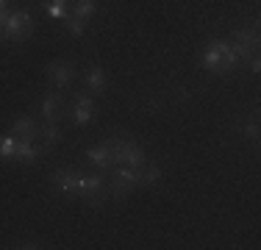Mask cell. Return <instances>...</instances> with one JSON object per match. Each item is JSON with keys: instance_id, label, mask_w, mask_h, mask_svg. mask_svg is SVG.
Segmentation results:
<instances>
[{"instance_id": "obj_17", "label": "cell", "mask_w": 261, "mask_h": 250, "mask_svg": "<svg viewBox=\"0 0 261 250\" xmlns=\"http://www.w3.org/2000/svg\"><path fill=\"white\" fill-rule=\"evenodd\" d=\"M72 9H70V14H75L78 20H84V22H89L92 17L97 14V0H72Z\"/></svg>"}, {"instance_id": "obj_24", "label": "cell", "mask_w": 261, "mask_h": 250, "mask_svg": "<svg viewBox=\"0 0 261 250\" xmlns=\"http://www.w3.org/2000/svg\"><path fill=\"white\" fill-rule=\"evenodd\" d=\"M3 11H9V0H0V14H3Z\"/></svg>"}, {"instance_id": "obj_23", "label": "cell", "mask_w": 261, "mask_h": 250, "mask_svg": "<svg viewBox=\"0 0 261 250\" xmlns=\"http://www.w3.org/2000/svg\"><path fill=\"white\" fill-rule=\"evenodd\" d=\"M6 247H42V242H14V245H6Z\"/></svg>"}, {"instance_id": "obj_6", "label": "cell", "mask_w": 261, "mask_h": 250, "mask_svg": "<svg viewBox=\"0 0 261 250\" xmlns=\"http://www.w3.org/2000/svg\"><path fill=\"white\" fill-rule=\"evenodd\" d=\"M136 186H139V181H136V170H134V167L117 164V167H111V170H109V192H111V197L122 200V197H128Z\"/></svg>"}, {"instance_id": "obj_12", "label": "cell", "mask_w": 261, "mask_h": 250, "mask_svg": "<svg viewBox=\"0 0 261 250\" xmlns=\"http://www.w3.org/2000/svg\"><path fill=\"white\" fill-rule=\"evenodd\" d=\"M86 159H89V164H95L97 170L106 172V175H109V170L114 167V156H111L109 142H100V145L89 147V150H86Z\"/></svg>"}, {"instance_id": "obj_10", "label": "cell", "mask_w": 261, "mask_h": 250, "mask_svg": "<svg viewBox=\"0 0 261 250\" xmlns=\"http://www.w3.org/2000/svg\"><path fill=\"white\" fill-rule=\"evenodd\" d=\"M45 153H47V150L42 147V142H36V139H17L14 161H17V164H22V167H31V164H36Z\"/></svg>"}, {"instance_id": "obj_13", "label": "cell", "mask_w": 261, "mask_h": 250, "mask_svg": "<svg viewBox=\"0 0 261 250\" xmlns=\"http://www.w3.org/2000/svg\"><path fill=\"white\" fill-rule=\"evenodd\" d=\"M9 134L17 136V139H39V122H36L34 117H17V120L11 122Z\"/></svg>"}, {"instance_id": "obj_1", "label": "cell", "mask_w": 261, "mask_h": 250, "mask_svg": "<svg viewBox=\"0 0 261 250\" xmlns=\"http://www.w3.org/2000/svg\"><path fill=\"white\" fill-rule=\"evenodd\" d=\"M200 67L206 72H214V75H228L242 64H239V59H236V53H233L228 39H208V45L200 53Z\"/></svg>"}, {"instance_id": "obj_8", "label": "cell", "mask_w": 261, "mask_h": 250, "mask_svg": "<svg viewBox=\"0 0 261 250\" xmlns=\"http://www.w3.org/2000/svg\"><path fill=\"white\" fill-rule=\"evenodd\" d=\"M67 114H70V120L78 125V128H84V125L95 122L97 117V106H95V95H75V100H72V106L67 109Z\"/></svg>"}, {"instance_id": "obj_20", "label": "cell", "mask_w": 261, "mask_h": 250, "mask_svg": "<svg viewBox=\"0 0 261 250\" xmlns=\"http://www.w3.org/2000/svg\"><path fill=\"white\" fill-rule=\"evenodd\" d=\"M14 150H17V136H11V134L0 136V161H3V164L14 161Z\"/></svg>"}, {"instance_id": "obj_22", "label": "cell", "mask_w": 261, "mask_h": 250, "mask_svg": "<svg viewBox=\"0 0 261 250\" xmlns=\"http://www.w3.org/2000/svg\"><path fill=\"white\" fill-rule=\"evenodd\" d=\"M245 64H247V70H250L253 75H258V72H261V59H258V53H253L250 59L245 61Z\"/></svg>"}, {"instance_id": "obj_21", "label": "cell", "mask_w": 261, "mask_h": 250, "mask_svg": "<svg viewBox=\"0 0 261 250\" xmlns=\"http://www.w3.org/2000/svg\"><path fill=\"white\" fill-rule=\"evenodd\" d=\"M61 22H64V28H67V34H70V36H75V39H81V36H84L86 22H84V20H78L75 14H70V11H67V17H64Z\"/></svg>"}, {"instance_id": "obj_18", "label": "cell", "mask_w": 261, "mask_h": 250, "mask_svg": "<svg viewBox=\"0 0 261 250\" xmlns=\"http://www.w3.org/2000/svg\"><path fill=\"white\" fill-rule=\"evenodd\" d=\"M42 9L53 17V20H64L70 11V0H42Z\"/></svg>"}, {"instance_id": "obj_2", "label": "cell", "mask_w": 261, "mask_h": 250, "mask_svg": "<svg viewBox=\"0 0 261 250\" xmlns=\"http://www.w3.org/2000/svg\"><path fill=\"white\" fill-rule=\"evenodd\" d=\"M78 200H84L86 206L92 209H100L106 200H111V192H109V178L106 172H86V170H78Z\"/></svg>"}, {"instance_id": "obj_11", "label": "cell", "mask_w": 261, "mask_h": 250, "mask_svg": "<svg viewBox=\"0 0 261 250\" xmlns=\"http://www.w3.org/2000/svg\"><path fill=\"white\" fill-rule=\"evenodd\" d=\"M64 97H61V92H53V95H45L39 100V114L45 122H61V117H64Z\"/></svg>"}, {"instance_id": "obj_7", "label": "cell", "mask_w": 261, "mask_h": 250, "mask_svg": "<svg viewBox=\"0 0 261 250\" xmlns=\"http://www.w3.org/2000/svg\"><path fill=\"white\" fill-rule=\"evenodd\" d=\"M47 78L53 81L56 92H67L72 86V81H75V64H72L70 59H56L50 64L45 67Z\"/></svg>"}, {"instance_id": "obj_19", "label": "cell", "mask_w": 261, "mask_h": 250, "mask_svg": "<svg viewBox=\"0 0 261 250\" xmlns=\"http://www.w3.org/2000/svg\"><path fill=\"white\" fill-rule=\"evenodd\" d=\"M236 134H239V139H245V142H256L258 139V120L256 117L242 120L239 125H236Z\"/></svg>"}, {"instance_id": "obj_9", "label": "cell", "mask_w": 261, "mask_h": 250, "mask_svg": "<svg viewBox=\"0 0 261 250\" xmlns=\"http://www.w3.org/2000/svg\"><path fill=\"white\" fill-rule=\"evenodd\" d=\"M50 184L59 195L75 197L78 195V167H56L50 172Z\"/></svg>"}, {"instance_id": "obj_3", "label": "cell", "mask_w": 261, "mask_h": 250, "mask_svg": "<svg viewBox=\"0 0 261 250\" xmlns=\"http://www.w3.org/2000/svg\"><path fill=\"white\" fill-rule=\"evenodd\" d=\"M106 142H109L111 156H114V167L122 164V167H134V170H139V167L147 161L145 147H142L139 142L128 139V136H111V139H106Z\"/></svg>"}, {"instance_id": "obj_4", "label": "cell", "mask_w": 261, "mask_h": 250, "mask_svg": "<svg viewBox=\"0 0 261 250\" xmlns=\"http://www.w3.org/2000/svg\"><path fill=\"white\" fill-rule=\"evenodd\" d=\"M34 34V20L28 9H9L3 25H0V42H25Z\"/></svg>"}, {"instance_id": "obj_5", "label": "cell", "mask_w": 261, "mask_h": 250, "mask_svg": "<svg viewBox=\"0 0 261 250\" xmlns=\"http://www.w3.org/2000/svg\"><path fill=\"white\" fill-rule=\"evenodd\" d=\"M231 47H233L236 59H239V64H245L253 53H258V25H242V28H233Z\"/></svg>"}, {"instance_id": "obj_16", "label": "cell", "mask_w": 261, "mask_h": 250, "mask_svg": "<svg viewBox=\"0 0 261 250\" xmlns=\"http://www.w3.org/2000/svg\"><path fill=\"white\" fill-rule=\"evenodd\" d=\"M136 181H139V186H159L161 184V167L145 161V164L136 170Z\"/></svg>"}, {"instance_id": "obj_15", "label": "cell", "mask_w": 261, "mask_h": 250, "mask_svg": "<svg viewBox=\"0 0 261 250\" xmlns=\"http://www.w3.org/2000/svg\"><path fill=\"white\" fill-rule=\"evenodd\" d=\"M39 142H42L45 150L56 147L61 142V125L59 122H42L39 125Z\"/></svg>"}, {"instance_id": "obj_25", "label": "cell", "mask_w": 261, "mask_h": 250, "mask_svg": "<svg viewBox=\"0 0 261 250\" xmlns=\"http://www.w3.org/2000/svg\"><path fill=\"white\" fill-rule=\"evenodd\" d=\"M6 14H9V11H3V14H0V25H3V20H6Z\"/></svg>"}, {"instance_id": "obj_14", "label": "cell", "mask_w": 261, "mask_h": 250, "mask_svg": "<svg viewBox=\"0 0 261 250\" xmlns=\"http://www.w3.org/2000/svg\"><path fill=\"white\" fill-rule=\"evenodd\" d=\"M84 84H86V89H89V95H103L106 86H109V75H106L103 67H89Z\"/></svg>"}]
</instances>
